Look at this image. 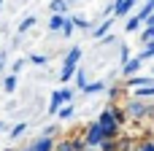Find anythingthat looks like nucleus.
<instances>
[{
  "label": "nucleus",
  "instance_id": "obj_9",
  "mask_svg": "<svg viewBox=\"0 0 154 151\" xmlns=\"http://www.w3.org/2000/svg\"><path fill=\"white\" fill-rule=\"evenodd\" d=\"M111 27H114V19L108 16V19H106L100 27H92V38H95V41H100L103 35H108V32H111Z\"/></svg>",
  "mask_w": 154,
  "mask_h": 151
},
{
  "label": "nucleus",
  "instance_id": "obj_34",
  "mask_svg": "<svg viewBox=\"0 0 154 151\" xmlns=\"http://www.w3.org/2000/svg\"><path fill=\"white\" fill-rule=\"evenodd\" d=\"M30 62L32 65H46V57L43 54H30Z\"/></svg>",
  "mask_w": 154,
  "mask_h": 151
},
{
  "label": "nucleus",
  "instance_id": "obj_36",
  "mask_svg": "<svg viewBox=\"0 0 154 151\" xmlns=\"http://www.w3.org/2000/svg\"><path fill=\"white\" fill-rule=\"evenodd\" d=\"M22 65H24V62H22V59H16V62L11 65V73H19V70H22Z\"/></svg>",
  "mask_w": 154,
  "mask_h": 151
},
{
  "label": "nucleus",
  "instance_id": "obj_35",
  "mask_svg": "<svg viewBox=\"0 0 154 151\" xmlns=\"http://www.w3.org/2000/svg\"><path fill=\"white\" fill-rule=\"evenodd\" d=\"M146 119H154V103L146 100Z\"/></svg>",
  "mask_w": 154,
  "mask_h": 151
},
{
  "label": "nucleus",
  "instance_id": "obj_7",
  "mask_svg": "<svg viewBox=\"0 0 154 151\" xmlns=\"http://www.w3.org/2000/svg\"><path fill=\"white\" fill-rule=\"evenodd\" d=\"M141 65H143V62H141L138 57H130V59L122 65V76H125V78H127V76H135V73L141 70Z\"/></svg>",
  "mask_w": 154,
  "mask_h": 151
},
{
  "label": "nucleus",
  "instance_id": "obj_12",
  "mask_svg": "<svg viewBox=\"0 0 154 151\" xmlns=\"http://www.w3.org/2000/svg\"><path fill=\"white\" fill-rule=\"evenodd\" d=\"M84 95H97V92H106V84L103 81H87V86L81 89Z\"/></svg>",
  "mask_w": 154,
  "mask_h": 151
},
{
  "label": "nucleus",
  "instance_id": "obj_43",
  "mask_svg": "<svg viewBox=\"0 0 154 151\" xmlns=\"http://www.w3.org/2000/svg\"><path fill=\"white\" fill-rule=\"evenodd\" d=\"M0 5H3V0H0Z\"/></svg>",
  "mask_w": 154,
  "mask_h": 151
},
{
  "label": "nucleus",
  "instance_id": "obj_8",
  "mask_svg": "<svg viewBox=\"0 0 154 151\" xmlns=\"http://www.w3.org/2000/svg\"><path fill=\"white\" fill-rule=\"evenodd\" d=\"M32 151H54V138L51 135H41L32 143Z\"/></svg>",
  "mask_w": 154,
  "mask_h": 151
},
{
  "label": "nucleus",
  "instance_id": "obj_28",
  "mask_svg": "<svg viewBox=\"0 0 154 151\" xmlns=\"http://www.w3.org/2000/svg\"><path fill=\"white\" fill-rule=\"evenodd\" d=\"M133 151H154V140H149V138H143L141 143H135V149Z\"/></svg>",
  "mask_w": 154,
  "mask_h": 151
},
{
  "label": "nucleus",
  "instance_id": "obj_24",
  "mask_svg": "<svg viewBox=\"0 0 154 151\" xmlns=\"http://www.w3.org/2000/svg\"><path fill=\"white\" fill-rule=\"evenodd\" d=\"M57 116L62 119V122H68V119H73V103H65L60 111H57Z\"/></svg>",
  "mask_w": 154,
  "mask_h": 151
},
{
  "label": "nucleus",
  "instance_id": "obj_38",
  "mask_svg": "<svg viewBox=\"0 0 154 151\" xmlns=\"http://www.w3.org/2000/svg\"><path fill=\"white\" fill-rule=\"evenodd\" d=\"M5 68V51H0V70Z\"/></svg>",
  "mask_w": 154,
  "mask_h": 151
},
{
  "label": "nucleus",
  "instance_id": "obj_20",
  "mask_svg": "<svg viewBox=\"0 0 154 151\" xmlns=\"http://www.w3.org/2000/svg\"><path fill=\"white\" fill-rule=\"evenodd\" d=\"M54 151H79V149H76V140L73 138H65V140L54 143Z\"/></svg>",
  "mask_w": 154,
  "mask_h": 151
},
{
  "label": "nucleus",
  "instance_id": "obj_31",
  "mask_svg": "<svg viewBox=\"0 0 154 151\" xmlns=\"http://www.w3.org/2000/svg\"><path fill=\"white\" fill-rule=\"evenodd\" d=\"M130 57H133V54H130V46H125V43H122V46H119V59H122V65H125Z\"/></svg>",
  "mask_w": 154,
  "mask_h": 151
},
{
  "label": "nucleus",
  "instance_id": "obj_22",
  "mask_svg": "<svg viewBox=\"0 0 154 151\" xmlns=\"http://www.w3.org/2000/svg\"><path fill=\"white\" fill-rule=\"evenodd\" d=\"M97 151H119L116 149V138H103L100 146H97Z\"/></svg>",
  "mask_w": 154,
  "mask_h": 151
},
{
  "label": "nucleus",
  "instance_id": "obj_18",
  "mask_svg": "<svg viewBox=\"0 0 154 151\" xmlns=\"http://www.w3.org/2000/svg\"><path fill=\"white\" fill-rule=\"evenodd\" d=\"M76 68H79V65H76ZM76 68H73V65H62V70H60V81L68 84V81L76 76Z\"/></svg>",
  "mask_w": 154,
  "mask_h": 151
},
{
  "label": "nucleus",
  "instance_id": "obj_13",
  "mask_svg": "<svg viewBox=\"0 0 154 151\" xmlns=\"http://www.w3.org/2000/svg\"><path fill=\"white\" fill-rule=\"evenodd\" d=\"M116 149H119V151H133V149H135V138H125V135H119V138H116Z\"/></svg>",
  "mask_w": 154,
  "mask_h": 151
},
{
  "label": "nucleus",
  "instance_id": "obj_29",
  "mask_svg": "<svg viewBox=\"0 0 154 151\" xmlns=\"http://www.w3.org/2000/svg\"><path fill=\"white\" fill-rule=\"evenodd\" d=\"M141 41H143V43H149V41H154V27H152V24H146V30L141 32Z\"/></svg>",
  "mask_w": 154,
  "mask_h": 151
},
{
  "label": "nucleus",
  "instance_id": "obj_11",
  "mask_svg": "<svg viewBox=\"0 0 154 151\" xmlns=\"http://www.w3.org/2000/svg\"><path fill=\"white\" fill-rule=\"evenodd\" d=\"M79 59H81V46H73V49L65 54V62H62V65H73V68H76Z\"/></svg>",
  "mask_w": 154,
  "mask_h": 151
},
{
  "label": "nucleus",
  "instance_id": "obj_2",
  "mask_svg": "<svg viewBox=\"0 0 154 151\" xmlns=\"http://www.w3.org/2000/svg\"><path fill=\"white\" fill-rule=\"evenodd\" d=\"M125 111H127V116H130L133 122H141V119H146V100L130 97V100L125 103Z\"/></svg>",
  "mask_w": 154,
  "mask_h": 151
},
{
  "label": "nucleus",
  "instance_id": "obj_21",
  "mask_svg": "<svg viewBox=\"0 0 154 151\" xmlns=\"http://www.w3.org/2000/svg\"><path fill=\"white\" fill-rule=\"evenodd\" d=\"M65 38H70L73 32H76V22H73V16H65V24H62V30H60Z\"/></svg>",
  "mask_w": 154,
  "mask_h": 151
},
{
  "label": "nucleus",
  "instance_id": "obj_23",
  "mask_svg": "<svg viewBox=\"0 0 154 151\" xmlns=\"http://www.w3.org/2000/svg\"><path fill=\"white\" fill-rule=\"evenodd\" d=\"M3 89H5L8 95H11L14 89H16V73H8V76L3 78Z\"/></svg>",
  "mask_w": 154,
  "mask_h": 151
},
{
  "label": "nucleus",
  "instance_id": "obj_26",
  "mask_svg": "<svg viewBox=\"0 0 154 151\" xmlns=\"http://www.w3.org/2000/svg\"><path fill=\"white\" fill-rule=\"evenodd\" d=\"M152 14H154V3H149V0H146V3H143V8H138V16H141L143 22H146V19H149Z\"/></svg>",
  "mask_w": 154,
  "mask_h": 151
},
{
  "label": "nucleus",
  "instance_id": "obj_32",
  "mask_svg": "<svg viewBox=\"0 0 154 151\" xmlns=\"http://www.w3.org/2000/svg\"><path fill=\"white\" fill-rule=\"evenodd\" d=\"M60 97H62V103H73V89H60Z\"/></svg>",
  "mask_w": 154,
  "mask_h": 151
},
{
  "label": "nucleus",
  "instance_id": "obj_3",
  "mask_svg": "<svg viewBox=\"0 0 154 151\" xmlns=\"http://www.w3.org/2000/svg\"><path fill=\"white\" fill-rule=\"evenodd\" d=\"M100 140H103V130H100V124H97V122H92V124L84 130V143H87V146H92V149H97V146H100Z\"/></svg>",
  "mask_w": 154,
  "mask_h": 151
},
{
  "label": "nucleus",
  "instance_id": "obj_37",
  "mask_svg": "<svg viewBox=\"0 0 154 151\" xmlns=\"http://www.w3.org/2000/svg\"><path fill=\"white\" fill-rule=\"evenodd\" d=\"M43 135H51V138H54V135H57V127H54V124H49V127L43 130Z\"/></svg>",
  "mask_w": 154,
  "mask_h": 151
},
{
  "label": "nucleus",
  "instance_id": "obj_44",
  "mask_svg": "<svg viewBox=\"0 0 154 151\" xmlns=\"http://www.w3.org/2000/svg\"><path fill=\"white\" fill-rule=\"evenodd\" d=\"M152 73H154V68H152Z\"/></svg>",
  "mask_w": 154,
  "mask_h": 151
},
{
  "label": "nucleus",
  "instance_id": "obj_19",
  "mask_svg": "<svg viewBox=\"0 0 154 151\" xmlns=\"http://www.w3.org/2000/svg\"><path fill=\"white\" fill-rule=\"evenodd\" d=\"M49 8H51V14H65V11L70 8V3H68V0H51Z\"/></svg>",
  "mask_w": 154,
  "mask_h": 151
},
{
  "label": "nucleus",
  "instance_id": "obj_4",
  "mask_svg": "<svg viewBox=\"0 0 154 151\" xmlns=\"http://www.w3.org/2000/svg\"><path fill=\"white\" fill-rule=\"evenodd\" d=\"M138 0H114V16H130Z\"/></svg>",
  "mask_w": 154,
  "mask_h": 151
},
{
  "label": "nucleus",
  "instance_id": "obj_10",
  "mask_svg": "<svg viewBox=\"0 0 154 151\" xmlns=\"http://www.w3.org/2000/svg\"><path fill=\"white\" fill-rule=\"evenodd\" d=\"M108 111H111V113H114V119H116V122H119V124H125V122H127V119H130V116H127V111H125V108H122V105H116V103H108Z\"/></svg>",
  "mask_w": 154,
  "mask_h": 151
},
{
  "label": "nucleus",
  "instance_id": "obj_16",
  "mask_svg": "<svg viewBox=\"0 0 154 151\" xmlns=\"http://www.w3.org/2000/svg\"><path fill=\"white\" fill-rule=\"evenodd\" d=\"M32 27H35V16H24V19L19 22L16 32H19V35H24V32H27V30H32Z\"/></svg>",
  "mask_w": 154,
  "mask_h": 151
},
{
  "label": "nucleus",
  "instance_id": "obj_15",
  "mask_svg": "<svg viewBox=\"0 0 154 151\" xmlns=\"http://www.w3.org/2000/svg\"><path fill=\"white\" fill-rule=\"evenodd\" d=\"M62 24H65V14H51V19H49V30H62Z\"/></svg>",
  "mask_w": 154,
  "mask_h": 151
},
{
  "label": "nucleus",
  "instance_id": "obj_33",
  "mask_svg": "<svg viewBox=\"0 0 154 151\" xmlns=\"http://www.w3.org/2000/svg\"><path fill=\"white\" fill-rule=\"evenodd\" d=\"M24 130H27V124H14V127H11V138H19V135H24Z\"/></svg>",
  "mask_w": 154,
  "mask_h": 151
},
{
  "label": "nucleus",
  "instance_id": "obj_5",
  "mask_svg": "<svg viewBox=\"0 0 154 151\" xmlns=\"http://www.w3.org/2000/svg\"><path fill=\"white\" fill-rule=\"evenodd\" d=\"M146 84H154L152 76H127L125 78V89H135V86H146Z\"/></svg>",
  "mask_w": 154,
  "mask_h": 151
},
{
  "label": "nucleus",
  "instance_id": "obj_41",
  "mask_svg": "<svg viewBox=\"0 0 154 151\" xmlns=\"http://www.w3.org/2000/svg\"><path fill=\"white\" fill-rule=\"evenodd\" d=\"M68 3H76V0H68Z\"/></svg>",
  "mask_w": 154,
  "mask_h": 151
},
{
  "label": "nucleus",
  "instance_id": "obj_14",
  "mask_svg": "<svg viewBox=\"0 0 154 151\" xmlns=\"http://www.w3.org/2000/svg\"><path fill=\"white\" fill-rule=\"evenodd\" d=\"M141 62H146V59H154V41H149V43H143V51H138L135 54Z\"/></svg>",
  "mask_w": 154,
  "mask_h": 151
},
{
  "label": "nucleus",
  "instance_id": "obj_30",
  "mask_svg": "<svg viewBox=\"0 0 154 151\" xmlns=\"http://www.w3.org/2000/svg\"><path fill=\"white\" fill-rule=\"evenodd\" d=\"M73 22H76V27H79V30H92V24H89L84 16H73Z\"/></svg>",
  "mask_w": 154,
  "mask_h": 151
},
{
  "label": "nucleus",
  "instance_id": "obj_27",
  "mask_svg": "<svg viewBox=\"0 0 154 151\" xmlns=\"http://www.w3.org/2000/svg\"><path fill=\"white\" fill-rule=\"evenodd\" d=\"M122 95H125V86H108V100L111 103H116Z\"/></svg>",
  "mask_w": 154,
  "mask_h": 151
},
{
  "label": "nucleus",
  "instance_id": "obj_42",
  "mask_svg": "<svg viewBox=\"0 0 154 151\" xmlns=\"http://www.w3.org/2000/svg\"><path fill=\"white\" fill-rule=\"evenodd\" d=\"M5 151H14V149H5Z\"/></svg>",
  "mask_w": 154,
  "mask_h": 151
},
{
  "label": "nucleus",
  "instance_id": "obj_40",
  "mask_svg": "<svg viewBox=\"0 0 154 151\" xmlns=\"http://www.w3.org/2000/svg\"><path fill=\"white\" fill-rule=\"evenodd\" d=\"M22 151H32V146H30V149H22Z\"/></svg>",
  "mask_w": 154,
  "mask_h": 151
},
{
  "label": "nucleus",
  "instance_id": "obj_17",
  "mask_svg": "<svg viewBox=\"0 0 154 151\" xmlns=\"http://www.w3.org/2000/svg\"><path fill=\"white\" fill-rule=\"evenodd\" d=\"M125 30H127V32H135V30H143V19H141L138 14H135V16H130V19H127V27H125Z\"/></svg>",
  "mask_w": 154,
  "mask_h": 151
},
{
  "label": "nucleus",
  "instance_id": "obj_1",
  "mask_svg": "<svg viewBox=\"0 0 154 151\" xmlns=\"http://www.w3.org/2000/svg\"><path fill=\"white\" fill-rule=\"evenodd\" d=\"M97 124H100V130H103V138H119V135H122V132H119L122 124L114 119V113H111L108 108L97 116Z\"/></svg>",
  "mask_w": 154,
  "mask_h": 151
},
{
  "label": "nucleus",
  "instance_id": "obj_25",
  "mask_svg": "<svg viewBox=\"0 0 154 151\" xmlns=\"http://www.w3.org/2000/svg\"><path fill=\"white\" fill-rule=\"evenodd\" d=\"M73 78H76V86H79V89H84L87 81H89V78H87V70H81V68H76V76H73Z\"/></svg>",
  "mask_w": 154,
  "mask_h": 151
},
{
  "label": "nucleus",
  "instance_id": "obj_6",
  "mask_svg": "<svg viewBox=\"0 0 154 151\" xmlns=\"http://www.w3.org/2000/svg\"><path fill=\"white\" fill-rule=\"evenodd\" d=\"M130 97H138V100H154V84H146V86H135V89H130Z\"/></svg>",
  "mask_w": 154,
  "mask_h": 151
},
{
  "label": "nucleus",
  "instance_id": "obj_39",
  "mask_svg": "<svg viewBox=\"0 0 154 151\" xmlns=\"http://www.w3.org/2000/svg\"><path fill=\"white\" fill-rule=\"evenodd\" d=\"M143 24H152V27H154V14L149 16V19H146V22H143Z\"/></svg>",
  "mask_w": 154,
  "mask_h": 151
}]
</instances>
